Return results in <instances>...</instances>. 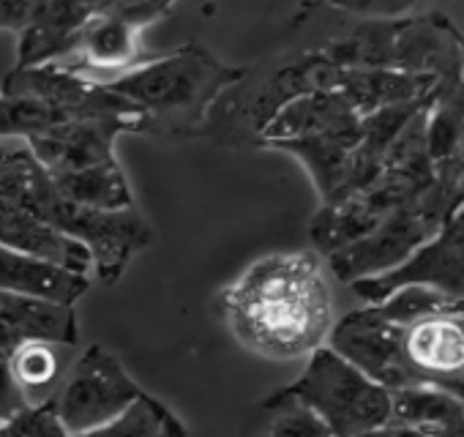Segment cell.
I'll list each match as a JSON object with an SVG mask.
<instances>
[{"label": "cell", "mask_w": 464, "mask_h": 437, "mask_svg": "<svg viewBox=\"0 0 464 437\" xmlns=\"http://www.w3.org/2000/svg\"><path fill=\"white\" fill-rule=\"evenodd\" d=\"M328 347L388 391L440 388L464 402V301L442 290L404 285L334 323Z\"/></svg>", "instance_id": "1"}, {"label": "cell", "mask_w": 464, "mask_h": 437, "mask_svg": "<svg viewBox=\"0 0 464 437\" xmlns=\"http://www.w3.org/2000/svg\"><path fill=\"white\" fill-rule=\"evenodd\" d=\"M218 315L236 342L260 358H309L334 328L323 255L298 249L255 260L218 293Z\"/></svg>", "instance_id": "2"}, {"label": "cell", "mask_w": 464, "mask_h": 437, "mask_svg": "<svg viewBox=\"0 0 464 437\" xmlns=\"http://www.w3.org/2000/svg\"><path fill=\"white\" fill-rule=\"evenodd\" d=\"M0 191L85 247L104 285H115L129 260L153 244V230L137 208L96 210L66 199L23 140H0Z\"/></svg>", "instance_id": "3"}, {"label": "cell", "mask_w": 464, "mask_h": 437, "mask_svg": "<svg viewBox=\"0 0 464 437\" xmlns=\"http://www.w3.org/2000/svg\"><path fill=\"white\" fill-rule=\"evenodd\" d=\"M244 74L246 66L221 63L205 47L188 42L178 50L148 58L104 85L142 110L148 121L145 134L197 137L205 134L216 102L232 85H238Z\"/></svg>", "instance_id": "4"}, {"label": "cell", "mask_w": 464, "mask_h": 437, "mask_svg": "<svg viewBox=\"0 0 464 437\" xmlns=\"http://www.w3.org/2000/svg\"><path fill=\"white\" fill-rule=\"evenodd\" d=\"M429 110H420L404 131L391 145L382 170L374 175L372 183H366L358 194L334 202L320 205V210L309 222V236L314 244V252L328 257L363 236H369L388 213H393L399 205L420 194L431 180V159L426 145V118Z\"/></svg>", "instance_id": "5"}, {"label": "cell", "mask_w": 464, "mask_h": 437, "mask_svg": "<svg viewBox=\"0 0 464 437\" xmlns=\"http://www.w3.org/2000/svg\"><path fill=\"white\" fill-rule=\"evenodd\" d=\"M459 210L461 205L431 180L420 194L388 213L369 236L328 255L325 266L344 285L382 277L431 244Z\"/></svg>", "instance_id": "6"}, {"label": "cell", "mask_w": 464, "mask_h": 437, "mask_svg": "<svg viewBox=\"0 0 464 437\" xmlns=\"http://www.w3.org/2000/svg\"><path fill=\"white\" fill-rule=\"evenodd\" d=\"M287 391L320 415L334 437H358L385 426L391 418V391L328 345L309 355Z\"/></svg>", "instance_id": "7"}, {"label": "cell", "mask_w": 464, "mask_h": 437, "mask_svg": "<svg viewBox=\"0 0 464 437\" xmlns=\"http://www.w3.org/2000/svg\"><path fill=\"white\" fill-rule=\"evenodd\" d=\"M140 396L142 388L121 358L104 345H91L66 372L53 396V410L69 434H80L112 421Z\"/></svg>", "instance_id": "8"}, {"label": "cell", "mask_w": 464, "mask_h": 437, "mask_svg": "<svg viewBox=\"0 0 464 437\" xmlns=\"http://www.w3.org/2000/svg\"><path fill=\"white\" fill-rule=\"evenodd\" d=\"M175 6L178 0H140V4L85 28L74 42L72 53L55 63H63L66 69L85 74L96 83L115 80L153 58L142 50V34L153 23L167 17Z\"/></svg>", "instance_id": "9"}, {"label": "cell", "mask_w": 464, "mask_h": 437, "mask_svg": "<svg viewBox=\"0 0 464 437\" xmlns=\"http://www.w3.org/2000/svg\"><path fill=\"white\" fill-rule=\"evenodd\" d=\"M404 285H426L464 301V208L450 218L431 244H426L404 266L382 277L353 282L350 287L366 304H380Z\"/></svg>", "instance_id": "10"}, {"label": "cell", "mask_w": 464, "mask_h": 437, "mask_svg": "<svg viewBox=\"0 0 464 437\" xmlns=\"http://www.w3.org/2000/svg\"><path fill=\"white\" fill-rule=\"evenodd\" d=\"M129 131L142 134V126L126 118H85L53 126L23 142L50 175H61L115 161V140Z\"/></svg>", "instance_id": "11"}, {"label": "cell", "mask_w": 464, "mask_h": 437, "mask_svg": "<svg viewBox=\"0 0 464 437\" xmlns=\"http://www.w3.org/2000/svg\"><path fill=\"white\" fill-rule=\"evenodd\" d=\"M134 4L140 0H44L36 23L20 36L17 66L63 61L85 28Z\"/></svg>", "instance_id": "12"}, {"label": "cell", "mask_w": 464, "mask_h": 437, "mask_svg": "<svg viewBox=\"0 0 464 437\" xmlns=\"http://www.w3.org/2000/svg\"><path fill=\"white\" fill-rule=\"evenodd\" d=\"M0 247L31 255L36 260L53 263L74 274L88 277L93 271L85 247H80L77 241L66 238L55 228L42 222L36 213H31L25 205H20L4 191H0Z\"/></svg>", "instance_id": "13"}, {"label": "cell", "mask_w": 464, "mask_h": 437, "mask_svg": "<svg viewBox=\"0 0 464 437\" xmlns=\"http://www.w3.org/2000/svg\"><path fill=\"white\" fill-rule=\"evenodd\" d=\"M434 180L464 208V77L445 88L426 118Z\"/></svg>", "instance_id": "14"}, {"label": "cell", "mask_w": 464, "mask_h": 437, "mask_svg": "<svg viewBox=\"0 0 464 437\" xmlns=\"http://www.w3.org/2000/svg\"><path fill=\"white\" fill-rule=\"evenodd\" d=\"M91 287V277L58 268L31 255L0 247V290L61 306H74Z\"/></svg>", "instance_id": "15"}, {"label": "cell", "mask_w": 464, "mask_h": 437, "mask_svg": "<svg viewBox=\"0 0 464 437\" xmlns=\"http://www.w3.org/2000/svg\"><path fill=\"white\" fill-rule=\"evenodd\" d=\"M0 325H12L28 339H47L72 347L80 336L74 306H61L0 290Z\"/></svg>", "instance_id": "16"}, {"label": "cell", "mask_w": 464, "mask_h": 437, "mask_svg": "<svg viewBox=\"0 0 464 437\" xmlns=\"http://www.w3.org/2000/svg\"><path fill=\"white\" fill-rule=\"evenodd\" d=\"M50 178H53L55 189L77 205L96 208V210L137 208L131 186H129L126 172L118 164V159L110 164L77 170V172H61V175H50Z\"/></svg>", "instance_id": "17"}, {"label": "cell", "mask_w": 464, "mask_h": 437, "mask_svg": "<svg viewBox=\"0 0 464 437\" xmlns=\"http://www.w3.org/2000/svg\"><path fill=\"white\" fill-rule=\"evenodd\" d=\"M61 347L66 345H55L47 339H25L12 355V374L31 407L53 402V396L58 393L66 377Z\"/></svg>", "instance_id": "18"}, {"label": "cell", "mask_w": 464, "mask_h": 437, "mask_svg": "<svg viewBox=\"0 0 464 437\" xmlns=\"http://www.w3.org/2000/svg\"><path fill=\"white\" fill-rule=\"evenodd\" d=\"M69 437H188V429L161 399L142 391V396L112 421Z\"/></svg>", "instance_id": "19"}, {"label": "cell", "mask_w": 464, "mask_h": 437, "mask_svg": "<svg viewBox=\"0 0 464 437\" xmlns=\"http://www.w3.org/2000/svg\"><path fill=\"white\" fill-rule=\"evenodd\" d=\"M252 437H334V432L298 396L282 388L260 404Z\"/></svg>", "instance_id": "20"}, {"label": "cell", "mask_w": 464, "mask_h": 437, "mask_svg": "<svg viewBox=\"0 0 464 437\" xmlns=\"http://www.w3.org/2000/svg\"><path fill=\"white\" fill-rule=\"evenodd\" d=\"M314 4L361 17L363 23H382V20L407 17L418 0H314Z\"/></svg>", "instance_id": "21"}, {"label": "cell", "mask_w": 464, "mask_h": 437, "mask_svg": "<svg viewBox=\"0 0 464 437\" xmlns=\"http://www.w3.org/2000/svg\"><path fill=\"white\" fill-rule=\"evenodd\" d=\"M20 437H69V432L63 429V423L58 421L53 402L39 404L25 410L23 415H17L14 421H9Z\"/></svg>", "instance_id": "22"}, {"label": "cell", "mask_w": 464, "mask_h": 437, "mask_svg": "<svg viewBox=\"0 0 464 437\" xmlns=\"http://www.w3.org/2000/svg\"><path fill=\"white\" fill-rule=\"evenodd\" d=\"M44 0H0V31L23 36L39 17Z\"/></svg>", "instance_id": "23"}, {"label": "cell", "mask_w": 464, "mask_h": 437, "mask_svg": "<svg viewBox=\"0 0 464 437\" xmlns=\"http://www.w3.org/2000/svg\"><path fill=\"white\" fill-rule=\"evenodd\" d=\"M25 410H31V404L12 374V361H0V423L14 421Z\"/></svg>", "instance_id": "24"}, {"label": "cell", "mask_w": 464, "mask_h": 437, "mask_svg": "<svg viewBox=\"0 0 464 437\" xmlns=\"http://www.w3.org/2000/svg\"><path fill=\"white\" fill-rule=\"evenodd\" d=\"M0 437H20L12 423H0Z\"/></svg>", "instance_id": "25"}, {"label": "cell", "mask_w": 464, "mask_h": 437, "mask_svg": "<svg viewBox=\"0 0 464 437\" xmlns=\"http://www.w3.org/2000/svg\"><path fill=\"white\" fill-rule=\"evenodd\" d=\"M459 47H461V55H464V39L459 36Z\"/></svg>", "instance_id": "26"}]
</instances>
